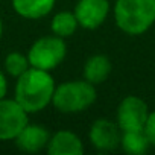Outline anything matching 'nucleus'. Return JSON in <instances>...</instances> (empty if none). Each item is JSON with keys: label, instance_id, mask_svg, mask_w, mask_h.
I'll return each mask as SVG.
<instances>
[{"label": "nucleus", "instance_id": "nucleus-17", "mask_svg": "<svg viewBox=\"0 0 155 155\" xmlns=\"http://www.w3.org/2000/svg\"><path fill=\"white\" fill-rule=\"evenodd\" d=\"M6 91H8V82H6V78L5 74L0 71V99H3L6 96Z\"/></svg>", "mask_w": 155, "mask_h": 155}, {"label": "nucleus", "instance_id": "nucleus-8", "mask_svg": "<svg viewBox=\"0 0 155 155\" xmlns=\"http://www.w3.org/2000/svg\"><path fill=\"white\" fill-rule=\"evenodd\" d=\"M90 140L93 146L99 150H113L120 144L122 140L120 128L111 120L99 119L91 125Z\"/></svg>", "mask_w": 155, "mask_h": 155}, {"label": "nucleus", "instance_id": "nucleus-12", "mask_svg": "<svg viewBox=\"0 0 155 155\" xmlns=\"http://www.w3.org/2000/svg\"><path fill=\"white\" fill-rule=\"evenodd\" d=\"M15 12L25 18L37 20L46 17L55 6V0H12Z\"/></svg>", "mask_w": 155, "mask_h": 155}, {"label": "nucleus", "instance_id": "nucleus-16", "mask_svg": "<svg viewBox=\"0 0 155 155\" xmlns=\"http://www.w3.org/2000/svg\"><path fill=\"white\" fill-rule=\"evenodd\" d=\"M143 131H144V134H146L149 143H150L152 146H155V111L147 116V120H146V123H144Z\"/></svg>", "mask_w": 155, "mask_h": 155}, {"label": "nucleus", "instance_id": "nucleus-10", "mask_svg": "<svg viewBox=\"0 0 155 155\" xmlns=\"http://www.w3.org/2000/svg\"><path fill=\"white\" fill-rule=\"evenodd\" d=\"M47 152L50 155H81L84 147L79 137L71 131H58L50 137Z\"/></svg>", "mask_w": 155, "mask_h": 155}, {"label": "nucleus", "instance_id": "nucleus-6", "mask_svg": "<svg viewBox=\"0 0 155 155\" xmlns=\"http://www.w3.org/2000/svg\"><path fill=\"white\" fill-rule=\"evenodd\" d=\"M149 111L144 101L137 96L125 97L117 110V125L122 131H138L144 128Z\"/></svg>", "mask_w": 155, "mask_h": 155}, {"label": "nucleus", "instance_id": "nucleus-15", "mask_svg": "<svg viewBox=\"0 0 155 155\" xmlns=\"http://www.w3.org/2000/svg\"><path fill=\"white\" fill-rule=\"evenodd\" d=\"M29 59H28V56H25L23 53H20V52H12V53H9L8 56H6V59H5V68H6V71L11 74V76H15V78H18V76H21L28 68H29Z\"/></svg>", "mask_w": 155, "mask_h": 155}, {"label": "nucleus", "instance_id": "nucleus-9", "mask_svg": "<svg viewBox=\"0 0 155 155\" xmlns=\"http://www.w3.org/2000/svg\"><path fill=\"white\" fill-rule=\"evenodd\" d=\"M50 134L44 126L40 125H26L21 132L15 137V144L25 152H40L49 144Z\"/></svg>", "mask_w": 155, "mask_h": 155}, {"label": "nucleus", "instance_id": "nucleus-11", "mask_svg": "<svg viewBox=\"0 0 155 155\" xmlns=\"http://www.w3.org/2000/svg\"><path fill=\"white\" fill-rule=\"evenodd\" d=\"M111 73V62L107 55H93L85 61L84 78L93 85H99Z\"/></svg>", "mask_w": 155, "mask_h": 155}, {"label": "nucleus", "instance_id": "nucleus-7", "mask_svg": "<svg viewBox=\"0 0 155 155\" xmlns=\"http://www.w3.org/2000/svg\"><path fill=\"white\" fill-rule=\"evenodd\" d=\"M110 2L108 0H79L74 8V15L79 26L85 29L99 28L108 17Z\"/></svg>", "mask_w": 155, "mask_h": 155}, {"label": "nucleus", "instance_id": "nucleus-3", "mask_svg": "<svg viewBox=\"0 0 155 155\" xmlns=\"http://www.w3.org/2000/svg\"><path fill=\"white\" fill-rule=\"evenodd\" d=\"M96 101L94 85L88 81H68L55 88L52 104L61 113H79Z\"/></svg>", "mask_w": 155, "mask_h": 155}, {"label": "nucleus", "instance_id": "nucleus-5", "mask_svg": "<svg viewBox=\"0 0 155 155\" xmlns=\"http://www.w3.org/2000/svg\"><path fill=\"white\" fill-rule=\"evenodd\" d=\"M28 125V113L14 99H0V140H15Z\"/></svg>", "mask_w": 155, "mask_h": 155}, {"label": "nucleus", "instance_id": "nucleus-4", "mask_svg": "<svg viewBox=\"0 0 155 155\" xmlns=\"http://www.w3.org/2000/svg\"><path fill=\"white\" fill-rule=\"evenodd\" d=\"M67 53L65 43L61 37H41L38 38L29 49L28 59L31 67H37L41 70H52L58 67Z\"/></svg>", "mask_w": 155, "mask_h": 155}, {"label": "nucleus", "instance_id": "nucleus-1", "mask_svg": "<svg viewBox=\"0 0 155 155\" xmlns=\"http://www.w3.org/2000/svg\"><path fill=\"white\" fill-rule=\"evenodd\" d=\"M17 79L15 101L26 113H38L52 102L56 87L47 70L29 67Z\"/></svg>", "mask_w": 155, "mask_h": 155}, {"label": "nucleus", "instance_id": "nucleus-14", "mask_svg": "<svg viewBox=\"0 0 155 155\" xmlns=\"http://www.w3.org/2000/svg\"><path fill=\"white\" fill-rule=\"evenodd\" d=\"M78 26H79V23L76 20V15L70 11H61L52 18V32L61 38L73 35Z\"/></svg>", "mask_w": 155, "mask_h": 155}, {"label": "nucleus", "instance_id": "nucleus-2", "mask_svg": "<svg viewBox=\"0 0 155 155\" xmlns=\"http://www.w3.org/2000/svg\"><path fill=\"white\" fill-rule=\"evenodd\" d=\"M116 25L128 35H141L155 23V0H117Z\"/></svg>", "mask_w": 155, "mask_h": 155}, {"label": "nucleus", "instance_id": "nucleus-18", "mask_svg": "<svg viewBox=\"0 0 155 155\" xmlns=\"http://www.w3.org/2000/svg\"><path fill=\"white\" fill-rule=\"evenodd\" d=\"M2 34H3V25H2V20H0V38H2Z\"/></svg>", "mask_w": 155, "mask_h": 155}, {"label": "nucleus", "instance_id": "nucleus-13", "mask_svg": "<svg viewBox=\"0 0 155 155\" xmlns=\"http://www.w3.org/2000/svg\"><path fill=\"white\" fill-rule=\"evenodd\" d=\"M120 144H122V147L126 153L141 155L147 150L150 143H149L144 131L138 129V131H123Z\"/></svg>", "mask_w": 155, "mask_h": 155}]
</instances>
